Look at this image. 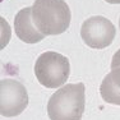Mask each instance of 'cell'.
<instances>
[{"label": "cell", "mask_w": 120, "mask_h": 120, "mask_svg": "<svg viewBox=\"0 0 120 120\" xmlns=\"http://www.w3.org/2000/svg\"><path fill=\"white\" fill-rule=\"evenodd\" d=\"M70 18V9L64 0H35L32 5V21L45 36L65 32Z\"/></svg>", "instance_id": "obj_1"}, {"label": "cell", "mask_w": 120, "mask_h": 120, "mask_svg": "<svg viewBox=\"0 0 120 120\" xmlns=\"http://www.w3.org/2000/svg\"><path fill=\"white\" fill-rule=\"evenodd\" d=\"M84 84H67L50 97L47 115L50 120H81L84 112Z\"/></svg>", "instance_id": "obj_2"}, {"label": "cell", "mask_w": 120, "mask_h": 120, "mask_svg": "<svg viewBox=\"0 0 120 120\" xmlns=\"http://www.w3.org/2000/svg\"><path fill=\"white\" fill-rule=\"evenodd\" d=\"M69 60L59 52L46 51L36 60V78L46 88H58L63 86L69 78Z\"/></svg>", "instance_id": "obj_3"}, {"label": "cell", "mask_w": 120, "mask_h": 120, "mask_svg": "<svg viewBox=\"0 0 120 120\" xmlns=\"http://www.w3.org/2000/svg\"><path fill=\"white\" fill-rule=\"evenodd\" d=\"M28 105L27 90L15 79H1L0 82V114L13 118L26 110Z\"/></svg>", "instance_id": "obj_4"}, {"label": "cell", "mask_w": 120, "mask_h": 120, "mask_svg": "<svg viewBox=\"0 0 120 120\" xmlns=\"http://www.w3.org/2000/svg\"><path fill=\"white\" fill-rule=\"evenodd\" d=\"M116 30L107 18L101 15L86 19L81 27V37L87 46L105 49L114 41Z\"/></svg>", "instance_id": "obj_5"}, {"label": "cell", "mask_w": 120, "mask_h": 120, "mask_svg": "<svg viewBox=\"0 0 120 120\" xmlns=\"http://www.w3.org/2000/svg\"><path fill=\"white\" fill-rule=\"evenodd\" d=\"M14 30L18 38L26 44H36L45 38V35L37 30L32 21V7L23 8L17 13L14 18Z\"/></svg>", "instance_id": "obj_6"}, {"label": "cell", "mask_w": 120, "mask_h": 120, "mask_svg": "<svg viewBox=\"0 0 120 120\" xmlns=\"http://www.w3.org/2000/svg\"><path fill=\"white\" fill-rule=\"evenodd\" d=\"M100 93L107 104L120 106V68L112 69L104 78L100 86Z\"/></svg>", "instance_id": "obj_7"}, {"label": "cell", "mask_w": 120, "mask_h": 120, "mask_svg": "<svg viewBox=\"0 0 120 120\" xmlns=\"http://www.w3.org/2000/svg\"><path fill=\"white\" fill-rule=\"evenodd\" d=\"M118 68H120V49L114 54L111 60V69H118Z\"/></svg>", "instance_id": "obj_8"}, {"label": "cell", "mask_w": 120, "mask_h": 120, "mask_svg": "<svg viewBox=\"0 0 120 120\" xmlns=\"http://www.w3.org/2000/svg\"><path fill=\"white\" fill-rule=\"evenodd\" d=\"M105 1L110 3V4H120V0H105Z\"/></svg>", "instance_id": "obj_9"}, {"label": "cell", "mask_w": 120, "mask_h": 120, "mask_svg": "<svg viewBox=\"0 0 120 120\" xmlns=\"http://www.w3.org/2000/svg\"><path fill=\"white\" fill-rule=\"evenodd\" d=\"M119 28H120V19H119Z\"/></svg>", "instance_id": "obj_10"}]
</instances>
